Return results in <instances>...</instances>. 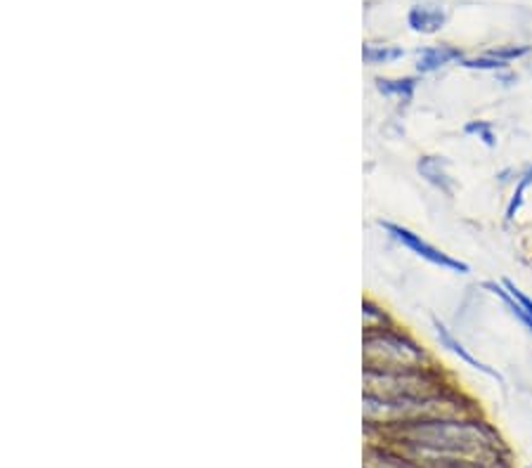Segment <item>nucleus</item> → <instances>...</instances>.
Masks as SVG:
<instances>
[{"label":"nucleus","mask_w":532,"mask_h":468,"mask_svg":"<svg viewBox=\"0 0 532 468\" xmlns=\"http://www.w3.org/2000/svg\"><path fill=\"white\" fill-rule=\"evenodd\" d=\"M447 21V14L438 5H414L407 14V24L417 33H438Z\"/></svg>","instance_id":"5"},{"label":"nucleus","mask_w":532,"mask_h":468,"mask_svg":"<svg viewBox=\"0 0 532 468\" xmlns=\"http://www.w3.org/2000/svg\"><path fill=\"white\" fill-rule=\"evenodd\" d=\"M461 66H466V69H478V71H506L508 69L506 62L492 57L490 52H487V55H480V57H464Z\"/></svg>","instance_id":"11"},{"label":"nucleus","mask_w":532,"mask_h":468,"mask_svg":"<svg viewBox=\"0 0 532 468\" xmlns=\"http://www.w3.org/2000/svg\"><path fill=\"white\" fill-rule=\"evenodd\" d=\"M376 88H379L381 95H388V98H400L405 102H410L414 90H417V78H414V76H407V78H376Z\"/></svg>","instance_id":"9"},{"label":"nucleus","mask_w":532,"mask_h":468,"mask_svg":"<svg viewBox=\"0 0 532 468\" xmlns=\"http://www.w3.org/2000/svg\"><path fill=\"white\" fill-rule=\"evenodd\" d=\"M530 52H532L530 46H504V48H494V50H490V55H492V57H497V59H501V62L511 64V62H516V59H521V57L530 55Z\"/></svg>","instance_id":"14"},{"label":"nucleus","mask_w":532,"mask_h":468,"mask_svg":"<svg viewBox=\"0 0 532 468\" xmlns=\"http://www.w3.org/2000/svg\"><path fill=\"white\" fill-rule=\"evenodd\" d=\"M466 135H476L485 147H497V135H494V125L490 121H469Z\"/></svg>","instance_id":"13"},{"label":"nucleus","mask_w":532,"mask_h":468,"mask_svg":"<svg viewBox=\"0 0 532 468\" xmlns=\"http://www.w3.org/2000/svg\"><path fill=\"white\" fill-rule=\"evenodd\" d=\"M365 364L369 371H419L433 367V360L410 333L383 326L367 331Z\"/></svg>","instance_id":"1"},{"label":"nucleus","mask_w":532,"mask_h":468,"mask_svg":"<svg viewBox=\"0 0 532 468\" xmlns=\"http://www.w3.org/2000/svg\"><path fill=\"white\" fill-rule=\"evenodd\" d=\"M532 187V163L530 166H526L518 173V177H516V187H513V194H511V199H508V204H506V213H504V220L506 222H513L516 220V215L521 213V208H523V204H526V194H528V189Z\"/></svg>","instance_id":"7"},{"label":"nucleus","mask_w":532,"mask_h":468,"mask_svg":"<svg viewBox=\"0 0 532 468\" xmlns=\"http://www.w3.org/2000/svg\"><path fill=\"white\" fill-rule=\"evenodd\" d=\"M417 170L426 182H431L435 189L442 192V194H447V197L454 194V180L447 173L445 159H440V156H424V159L417 163Z\"/></svg>","instance_id":"6"},{"label":"nucleus","mask_w":532,"mask_h":468,"mask_svg":"<svg viewBox=\"0 0 532 468\" xmlns=\"http://www.w3.org/2000/svg\"><path fill=\"white\" fill-rule=\"evenodd\" d=\"M381 227L386 229L397 244H402L405 249H410L414 256H419L421 260H426V263L440 267V270L454 272V274H469L471 272V267L464 263V260L452 258L449 254H445V251H440L438 246L428 244L426 239H421V234L412 232V229L395 225V222H388V220H381Z\"/></svg>","instance_id":"2"},{"label":"nucleus","mask_w":532,"mask_h":468,"mask_svg":"<svg viewBox=\"0 0 532 468\" xmlns=\"http://www.w3.org/2000/svg\"><path fill=\"white\" fill-rule=\"evenodd\" d=\"M433 329H435V338H438V343L445 348V350H449L452 355H457L464 364H469L471 369H476V371H480V374H485V376H490V378H494V381H504L501 378V374L497 369H492V367H487L485 362H480L476 355H471V350L466 345L461 343L459 338L454 336L452 331L447 329L445 324L440 322V319H433Z\"/></svg>","instance_id":"3"},{"label":"nucleus","mask_w":532,"mask_h":468,"mask_svg":"<svg viewBox=\"0 0 532 468\" xmlns=\"http://www.w3.org/2000/svg\"><path fill=\"white\" fill-rule=\"evenodd\" d=\"M433 468H511L508 462H492V459H447Z\"/></svg>","instance_id":"12"},{"label":"nucleus","mask_w":532,"mask_h":468,"mask_svg":"<svg viewBox=\"0 0 532 468\" xmlns=\"http://www.w3.org/2000/svg\"><path fill=\"white\" fill-rule=\"evenodd\" d=\"M501 284H504V286H506V291L511 293L513 298L521 303V308H523V310H528L530 315H532V298H530V296H528L526 291H521V288L516 286L511 279H501Z\"/></svg>","instance_id":"15"},{"label":"nucleus","mask_w":532,"mask_h":468,"mask_svg":"<svg viewBox=\"0 0 532 468\" xmlns=\"http://www.w3.org/2000/svg\"><path fill=\"white\" fill-rule=\"evenodd\" d=\"M483 288H487V291H490L492 296H497V298L508 308V312H511V315H513L516 319H518V322L532 333V315H530L528 310H523V308H521V303L516 301L513 296L506 291V286L501 284V281H499V284H497V281H485Z\"/></svg>","instance_id":"8"},{"label":"nucleus","mask_w":532,"mask_h":468,"mask_svg":"<svg viewBox=\"0 0 532 468\" xmlns=\"http://www.w3.org/2000/svg\"><path fill=\"white\" fill-rule=\"evenodd\" d=\"M461 59H464V52L454 46H428V48L419 50L417 71L419 73H433V71L442 69L445 64H452V62L461 64Z\"/></svg>","instance_id":"4"},{"label":"nucleus","mask_w":532,"mask_h":468,"mask_svg":"<svg viewBox=\"0 0 532 468\" xmlns=\"http://www.w3.org/2000/svg\"><path fill=\"white\" fill-rule=\"evenodd\" d=\"M362 57H365L367 64H390V62H395V59H402L405 50L390 48V46H365Z\"/></svg>","instance_id":"10"}]
</instances>
